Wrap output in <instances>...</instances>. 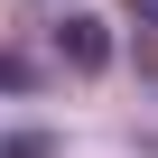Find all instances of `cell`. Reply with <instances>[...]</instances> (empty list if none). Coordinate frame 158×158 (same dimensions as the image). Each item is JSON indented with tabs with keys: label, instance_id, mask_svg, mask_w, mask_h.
<instances>
[{
	"label": "cell",
	"instance_id": "6da1fadb",
	"mask_svg": "<svg viewBox=\"0 0 158 158\" xmlns=\"http://www.w3.org/2000/svg\"><path fill=\"white\" fill-rule=\"evenodd\" d=\"M56 56H65L74 74H102V65H112V28H102V19H84V10H65V28H56Z\"/></svg>",
	"mask_w": 158,
	"mask_h": 158
},
{
	"label": "cell",
	"instance_id": "7a4b0ae2",
	"mask_svg": "<svg viewBox=\"0 0 158 158\" xmlns=\"http://www.w3.org/2000/svg\"><path fill=\"white\" fill-rule=\"evenodd\" d=\"M0 158H65V139H56V130H10Z\"/></svg>",
	"mask_w": 158,
	"mask_h": 158
},
{
	"label": "cell",
	"instance_id": "3957f363",
	"mask_svg": "<svg viewBox=\"0 0 158 158\" xmlns=\"http://www.w3.org/2000/svg\"><path fill=\"white\" fill-rule=\"evenodd\" d=\"M0 93H37V65H28V56H10V47H0Z\"/></svg>",
	"mask_w": 158,
	"mask_h": 158
},
{
	"label": "cell",
	"instance_id": "277c9868",
	"mask_svg": "<svg viewBox=\"0 0 158 158\" xmlns=\"http://www.w3.org/2000/svg\"><path fill=\"white\" fill-rule=\"evenodd\" d=\"M130 19H139V28H158V0H130Z\"/></svg>",
	"mask_w": 158,
	"mask_h": 158
}]
</instances>
